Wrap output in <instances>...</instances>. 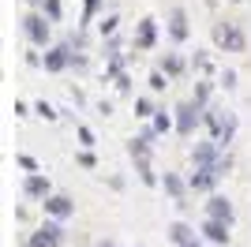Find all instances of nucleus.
<instances>
[{
    "label": "nucleus",
    "mask_w": 251,
    "mask_h": 247,
    "mask_svg": "<svg viewBox=\"0 0 251 247\" xmlns=\"http://www.w3.org/2000/svg\"><path fill=\"white\" fill-rule=\"evenodd\" d=\"M15 161H19L23 169H26V173H38V161H34L30 154H19V157H15Z\"/></svg>",
    "instance_id": "27"
},
{
    "label": "nucleus",
    "mask_w": 251,
    "mask_h": 247,
    "mask_svg": "<svg viewBox=\"0 0 251 247\" xmlns=\"http://www.w3.org/2000/svg\"><path fill=\"white\" fill-rule=\"evenodd\" d=\"M161 187H165L169 195L176 198V206H188V198H184V195H188V187H191V184H184V180H180L176 173H165V180H161Z\"/></svg>",
    "instance_id": "17"
},
{
    "label": "nucleus",
    "mask_w": 251,
    "mask_h": 247,
    "mask_svg": "<svg viewBox=\"0 0 251 247\" xmlns=\"http://www.w3.org/2000/svg\"><path fill=\"white\" fill-rule=\"evenodd\" d=\"M191 101L202 105V109L210 105V82H206V79H199V86H195V98H191Z\"/></svg>",
    "instance_id": "21"
},
{
    "label": "nucleus",
    "mask_w": 251,
    "mask_h": 247,
    "mask_svg": "<svg viewBox=\"0 0 251 247\" xmlns=\"http://www.w3.org/2000/svg\"><path fill=\"white\" fill-rule=\"evenodd\" d=\"M116 30V19H113V15H109V19H101V34H113Z\"/></svg>",
    "instance_id": "31"
},
{
    "label": "nucleus",
    "mask_w": 251,
    "mask_h": 247,
    "mask_svg": "<svg viewBox=\"0 0 251 247\" xmlns=\"http://www.w3.org/2000/svg\"><path fill=\"white\" fill-rule=\"evenodd\" d=\"M135 169H139V180L147 187H154L157 184V176H154V165H150V157H135Z\"/></svg>",
    "instance_id": "19"
},
{
    "label": "nucleus",
    "mask_w": 251,
    "mask_h": 247,
    "mask_svg": "<svg viewBox=\"0 0 251 247\" xmlns=\"http://www.w3.org/2000/svg\"><path fill=\"white\" fill-rule=\"evenodd\" d=\"M221 161H229V154H221L218 139H202V143H195V150H191V165H195V169H210V165H221Z\"/></svg>",
    "instance_id": "3"
},
{
    "label": "nucleus",
    "mask_w": 251,
    "mask_h": 247,
    "mask_svg": "<svg viewBox=\"0 0 251 247\" xmlns=\"http://www.w3.org/2000/svg\"><path fill=\"white\" fill-rule=\"evenodd\" d=\"M42 206H45V214L56 217V221H64V217L75 214V202L68 195H49V198H42Z\"/></svg>",
    "instance_id": "11"
},
{
    "label": "nucleus",
    "mask_w": 251,
    "mask_h": 247,
    "mask_svg": "<svg viewBox=\"0 0 251 247\" xmlns=\"http://www.w3.org/2000/svg\"><path fill=\"white\" fill-rule=\"evenodd\" d=\"M154 124L150 127H143V131L135 135V139H127V154L131 157H150V146H154Z\"/></svg>",
    "instance_id": "12"
},
{
    "label": "nucleus",
    "mask_w": 251,
    "mask_h": 247,
    "mask_svg": "<svg viewBox=\"0 0 251 247\" xmlns=\"http://www.w3.org/2000/svg\"><path fill=\"white\" fill-rule=\"evenodd\" d=\"M202 120H206L210 127V139H218L221 146H229V139L236 135V116L229 113V109H202Z\"/></svg>",
    "instance_id": "1"
},
{
    "label": "nucleus",
    "mask_w": 251,
    "mask_h": 247,
    "mask_svg": "<svg viewBox=\"0 0 251 247\" xmlns=\"http://www.w3.org/2000/svg\"><path fill=\"white\" fill-rule=\"evenodd\" d=\"M34 109H38V116H42V120H49V124L56 120V109H52L49 101H38V105H34Z\"/></svg>",
    "instance_id": "24"
},
{
    "label": "nucleus",
    "mask_w": 251,
    "mask_h": 247,
    "mask_svg": "<svg viewBox=\"0 0 251 247\" xmlns=\"http://www.w3.org/2000/svg\"><path fill=\"white\" fill-rule=\"evenodd\" d=\"M135 247H143V244H135Z\"/></svg>",
    "instance_id": "33"
},
{
    "label": "nucleus",
    "mask_w": 251,
    "mask_h": 247,
    "mask_svg": "<svg viewBox=\"0 0 251 247\" xmlns=\"http://www.w3.org/2000/svg\"><path fill=\"white\" fill-rule=\"evenodd\" d=\"M42 11L56 23V19H60V0H42Z\"/></svg>",
    "instance_id": "23"
},
{
    "label": "nucleus",
    "mask_w": 251,
    "mask_h": 247,
    "mask_svg": "<svg viewBox=\"0 0 251 247\" xmlns=\"http://www.w3.org/2000/svg\"><path fill=\"white\" fill-rule=\"evenodd\" d=\"M169 240L176 247H202V236L188 225V221H173V225H169Z\"/></svg>",
    "instance_id": "9"
},
{
    "label": "nucleus",
    "mask_w": 251,
    "mask_h": 247,
    "mask_svg": "<svg viewBox=\"0 0 251 247\" xmlns=\"http://www.w3.org/2000/svg\"><path fill=\"white\" fill-rule=\"evenodd\" d=\"M72 60H75L72 41H60V45L45 49V72H64V68H72Z\"/></svg>",
    "instance_id": "8"
},
{
    "label": "nucleus",
    "mask_w": 251,
    "mask_h": 247,
    "mask_svg": "<svg viewBox=\"0 0 251 247\" xmlns=\"http://www.w3.org/2000/svg\"><path fill=\"white\" fill-rule=\"evenodd\" d=\"M169 38L176 41V45H180V41H188V11H184V8L169 11Z\"/></svg>",
    "instance_id": "15"
},
{
    "label": "nucleus",
    "mask_w": 251,
    "mask_h": 247,
    "mask_svg": "<svg viewBox=\"0 0 251 247\" xmlns=\"http://www.w3.org/2000/svg\"><path fill=\"white\" fill-rule=\"evenodd\" d=\"M165 72H161V68H157V72H150V90H165Z\"/></svg>",
    "instance_id": "25"
},
{
    "label": "nucleus",
    "mask_w": 251,
    "mask_h": 247,
    "mask_svg": "<svg viewBox=\"0 0 251 247\" xmlns=\"http://www.w3.org/2000/svg\"><path fill=\"white\" fill-rule=\"evenodd\" d=\"M225 173H229V161L210 165V169H195L188 184H191V191H214V187H218V180H221Z\"/></svg>",
    "instance_id": "6"
},
{
    "label": "nucleus",
    "mask_w": 251,
    "mask_h": 247,
    "mask_svg": "<svg viewBox=\"0 0 251 247\" xmlns=\"http://www.w3.org/2000/svg\"><path fill=\"white\" fill-rule=\"evenodd\" d=\"M202 240L225 247V244H229V225H225V221H218V217H206V221H202Z\"/></svg>",
    "instance_id": "13"
},
{
    "label": "nucleus",
    "mask_w": 251,
    "mask_h": 247,
    "mask_svg": "<svg viewBox=\"0 0 251 247\" xmlns=\"http://www.w3.org/2000/svg\"><path fill=\"white\" fill-rule=\"evenodd\" d=\"M150 120H154V131H157V135H165L169 127H176V120H173V116H169V113H154V116H150Z\"/></svg>",
    "instance_id": "20"
},
{
    "label": "nucleus",
    "mask_w": 251,
    "mask_h": 247,
    "mask_svg": "<svg viewBox=\"0 0 251 247\" xmlns=\"http://www.w3.org/2000/svg\"><path fill=\"white\" fill-rule=\"evenodd\" d=\"M23 191H26L30 198H38V202H42V198H49V195H52V184H49V176L30 173V176H26V184H23Z\"/></svg>",
    "instance_id": "14"
},
{
    "label": "nucleus",
    "mask_w": 251,
    "mask_h": 247,
    "mask_svg": "<svg viewBox=\"0 0 251 247\" xmlns=\"http://www.w3.org/2000/svg\"><path fill=\"white\" fill-rule=\"evenodd\" d=\"M214 41H218V49H229V52L248 49V34H244L236 23H218V26H214Z\"/></svg>",
    "instance_id": "2"
},
{
    "label": "nucleus",
    "mask_w": 251,
    "mask_h": 247,
    "mask_svg": "<svg viewBox=\"0 0 251 247\" xmlns=\"http://www.w3.org/2000/svg\"><path fill=\"white\" fill-rule=\"evenodd\" d=\"M173 120H176V131H180V135H195V127L202 124V105H195V101H180Z\"/></svg>",
    "instance_id": "5"
},
{
    "label": "nucleus",
    "mask_w": 251,
    "mask_h": 247,
    "mask_svg": "<svg viewBox=\"0 0 251 247\" xmlns=\"http://www.w3.org/2000/svg\"><path fill=\"white\" fill-rule=\"evenodd\" d=\"M116 90H120V94H131V79H127L124 72L116 75Z\"/></svg>",
    "instance_id": "28"
},
{
    "label": "nucleus",
    "mask_w": 251,
    "mask_h": 247,
    "mask_svg": "<svg viewBox=\"0 0 251 247\" xmlns=\"http://www.w3.org/2000/svg\"><path fill=\"white\" fill-rule=\"evenodd\" d=\"M157 109H154V101L150 98H135V116H154Z\"/></svg>",
    "instance_id": "22"
},
{
    "label": "nucleus",
    "mask_w": 251,
    "mask_h": 247,
    "mask_svg": "<svg viewBox=\"0 0 251 247\" xmlns=\"http://www.w3.org/2000/svg\"><path fill=\"white\" fill-rule=\"evenodd\" d=\"M206 217H218V221L232 225V217H236V210H232V202H229L225 195H210V198H206Z\"/></svg>",
    "instance_id": "10"
},
{
    "label": "nucleus",
    "mask_w": 251,
    "mask_h": 247,
    "mask_svg": "<svg viewBox=\"0 0 251 247\" xmlns=\"http://www.w3.org/2000/svg\"><path fill=\"white\" fill-rule=\"evenodd\" d=\"M49 23H52V19L38 15V11L23 15V34L30 38V45H49Z\"/></svg>",
    "instance_id": "7"
},
{
    "label": "nucleus",
    "mask_w": 251,
    "mask_h": 247,
    "mask_svg": "<svg viewBox=\"0 0 251 247\" xmlns=\"http://www.w3.org/2000/svg\"><path fill=\"white\" fill-rule=\"evenodd\" d=\"M60 244H64V228L56 217H49L42 228H34L30 240H26V247H60Z\"/></svg>",
    "instance_id": "4"
},
{
    "label": "nucleus",
    "mask_w": 251,
    "mask_h": 247,
    "mask_svg": "<svg viewBox=\"0 0 251 247\" xmlns=\"http://www.w3.org/2000/svg\"><path fill=\"white\" fill-rule=\"evenodd\" d=\"M157 45V23L154 19H139L135 26V49H154Z\"/></svg>",
    "instance_id": "16"
},
{
    "label": "nucleus",
    "mask_w": 251,
    "mask_h": 247,
    "mask_svg": "<svg viewBox=\"0 0 251 247\" xmlns=\"http://www.w3.org/2000/svg\"><path fill=\"white\" fill-rule=\"evenodd\" d=\"M161 72H165L169 79H176V75L184 72V56H180V52H165V60H161Z\"/></svg>",
    "instance_id": "18"
},
{
    "label": "nucleus",
    "mask_w": 251,
    "mask_h": 247,
    "mask_svg": "<svg viewBox=\"0 0 251 247\" xmlns=\"http://www.w3.org/2000/svg\"><path fill=\"white\" fill-rule=\"evenodd\" d=\"M98 4H101V0H86V8H83V23H86V19H90V15L98 11Z\"/></svg>",
    "instance_id": "30"
},
{
    "label": "nucleus",
    "mask_w": 251,
    "mask_h": 247,
    "mask_svg": "<svg viewBox=\"0 0 251 247\" xmlns=\"http://www.w3.org/2000/svg\"><path fill=\"white\" fill-rule=\"evenodd\" d=\"M79 143H83L86 150H90V146H94L98 139H94V131H90V127H79Z\"/></svg>",
    "instance_id": "26"
},
{
    "label": "nucleus",
    "mask_w": 251,
    "mask_h": 247,
    "mask_svg": "<svg viewBox=\"0 0 251 247\" xmlns=\"http://www.w3.org/2000/svg\"><path fill=\"white\" fill-rule=\"evenodd\" d=\"M101 247H113V244H101Z\"/></svg>",
    "instance_id": "32"
},
{
    "label": "nucleus",
    "mask_w": 251,
    "mask_h": 247,
    "mask_svg": "<svg viewBox=\"0 0 251 247\" xmlns=\"http://www.w3.org/2000/svg\"><path fill=\"white\" fill-rule=\"evenodd\" d=\"M79 165H83V169H94V154H90V150H83V154H79Z\"/></svg>",
    "instance_id": "29"
}]
</instances>
